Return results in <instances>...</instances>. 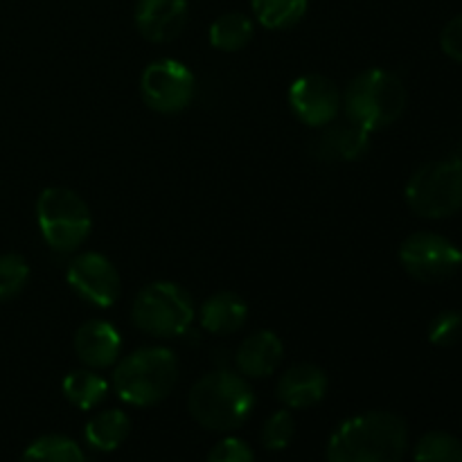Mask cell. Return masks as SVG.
<instances>
[{
  "label": "cell",
  "mask_w": 462,
  "mask_h": 462,
  "mask_svg": "<svg viewBox=\"0 0 462 462\" xmlns=\"http://www.w3.org/2000/svg\"><path fill=\"white\" fill-rule=\"evenodd\" d=\"M409 449L406 422L388 411H370L343 422L328 442V462H402Z\"/></svg>",
  "instance_id": "1"
},
{
  "label": "cell",
  "mask_w": 462,
  "mask_h": 462,
  "mask_svg": "<svg viewBox=\"0 0 462 462\" xmlns=\"http://www.w3.org/2000/svg\"><path fill=\"white\" fill-rule=\"evenodd\" d=\"M188 406L203 429L226 433L246 422L255 409V395L244 377L230 370H217L194 383Z\"/></svg>",
  "instance_id": "2"
},
{
  "label": "cell",
  "mask_w": 462,
  "mask_h": 462,
  "mask_svg": "<svg viewBox=\"0 0 462 462\" xmlns=\"http://www.w3.org/2000/svg\"><path fill=\"white\" fill-rule=\"evenodd\" d=\"M179 364L167 347H143L126 356L113 373V386L131 406H153L176 386Z\"/></svg>",
  "instance_id": "3"
},
{
  "label": "cell",
  "mask_w": 462,
  "mask_h": 462,
  "mask_svg": "<svg viewBox=\"0 0 462 462\" xmlns=\"http://www.w3.org/2000/svg\"><path fill=\"white\" fill-rule=\"evenodd\" d=\"M406 108V88L393 72L373 68L347 86V120L356 122L365 131H379L400 120Z\"/></svg>",
  "instance_id": "4"
},
{
  "label": "cell",
  "mask_w": 462,
  "mask_h": 462,
  "mask_svg": "<svg viewBox=\"0 0 462 462\" xmlns=\"http://www.w3.org/2000/svg\"><path fill=\"white\" fill-rule=\"evenodd\" d=\"M406 203L422 219H447L462 210V161L445 158L420 167L406 185Z\"/></svg>",
  "instance_id": "5"
},
{
  "label": "cell",
  "mask_w": 462,
  "mask_h": 462,
  "mask_svg": "<svg viewBox=\"0 0 462 462\" xmlns=\"http://www.w3.org/2000/svg\"><path fill=\"white\" fill-rule=\"evenodd\" d=\"M36 219L48 246L61 253L79 248L93 228L86 201L66 188H48L41 192Z\"/></svg>",
  "instance_id": "6"
},
{
  "label": "cell",
  "mask_w": 462,
  "mask_h": 462,
  "mask_svg": "<svg viewBox=\"0 0 462 462\" xmlns=\"http://www.w3.org/2000/svg\"><path fill=\"white\" fill-rule=\"evenodd\" d=\"M135 328L152 337H180L194 320V305L189 293L174 282L147 284L135 296L131 307Z\"/></svg>",
  "instance_id": "7"
},
{
  "label": "cell",
  "mask_w": 462,
  "mask_h": 462,
  "mask_svg": "<svg viewBox=\"0 0 462 462\" xmlns=\"http://www.w3.org/2000/svg\"><path fill=\"white\" fill-rule=\"evenodd\" d=\"M400 262L420 282H442L462 269V248L436 233H415L400 246Z\"/></svg>",
  "instance_id": "8"
},
{
  "label": "cell",
  "mask_w": 462,
  "mask_h": 462,
  "mask_svg": "<svg viewBox=\"0 0 462 462\" xmlns=\"http://www.w3.org/2000/svg\"><path fill=\"white\" fill-rule=\"evenodd\" d=\"M140 90L149 108L158 113H179L192 102L194 75L185 63L161 59L144 68Z\"/></svg>",
  "instance_id": "9"
},
{
  "label": "cell",
  "mask_w": 462,
  "mask_h": 462,
  "mask_svg": "<svg viewBox=\"0 0 462 462\" xmlns=\"http://www.w3.org/2000/svg\"><path fill=\"white\" fill-rule=\"evenodd\" d=\"M68 284L77 296L97 307H111L120 298V273L99 253H81L68 266Z\"/></svg>",
  "instance_id": "10"
},
{
  "label": "cell",
  "mask_w": 462,
  "mask_h": 462,
  "mask_svg": "<svg viewBox=\"0 0 462 462\" xmlns=\"http://www.w3.org/2000/svg\"><path fill=\"white\" fill-rule=\"evenodd\" d=\"M289 104L305 125L325 126L341 111V93L328 77L305 75L289 88Z\"/></svg>",
  "instance_id": "11"
},
{
  "label": "cell",
  "mask_w": 462,
  "mask_h": 462,
  "mask_svg": "<svg viewBox=\"0 0 462 462\" xmlns=\"http://www.w3.org/2000/svg\"><path fill=\"white\" fill-rule=\"evenodd\" d=\"M188 23V0H140L135 25L153 43H170Z\"/></svg>",
  "instance_id": "12"
},
{
  "label": "cell",
  "mask_w": 462,
  "mask_h": 462,
  "mask_svg": "<svg viewBox=\"0 0 462 462\" xmlns=\"http://www.w3.org/2000/svg\"><path fill=\"white\" fill-rule=\"evenodd\" d=\"M122 338L117 329L106 320H88L75 334V352L88 368H108L117 361Z\"/></svg>",
  "instance_id": "13"
},
{
  "label": "cell",
  "mask_w": 462,
  "mask_h": 462,
  "mask_svg": "<svg viewBox=\"0 0 462 462\" xmlns=\"http://www.w3.org/2000/svg\"><path fill=\"white\" fill-rule=\"evenodd\" d=\"M325 393H328V374L311 364L293 365L278 382V397L289 409H311L323 402Z\"/></svg>",
  "instance_id": "14"
},
{
  "label": "cell",
  "mask_w": 462,
  "mask_h": 462,
  "mask_svg": "<svg viewBox=\"0 0 462 462\" xmlns=\"http://www.w3.org/2000/svg\"><path fill=\"white\" fill-rule=\"evenodd\" d=\"M370 149V131L359 126L356 122L347 120L341 125H334L325 131L320 138H316L314 153L320 161H359Z\"/></svg>",
  "instance_id": "15"
},
{
  "label": "cell",
  "mask_w": 462,
  "mask_h": 462,
  "mask_svg": "<svg viewBox=\"0 0 462 462\" xmlns=\"http://www.w3.org/2000/svg\"><path fill=\"white\" fill-rule=\"evenodd\" d=\"M284 346L273 332H257L248 337L237 350V368L246 377H269L282 364Z\"/></svg>",
  "instance_id": "16"
},
{
  "label": "cell",
  "mask_w": 462,
  "mask_h": 462,
  "mask_svg": "<svg viewBox=\"0 0 462 462\" xmlns=\"http://www.w3.org/2000/svg\"><path fill=\"white\" fill-rule=\"evenodd\" d=\"M248 307L237 293H215L201 307V325L210 334H233L244 328Z\"/></svg>",
  "instance_id": "17"
},
{
  "label": "cell",
  "mask_w": 462,
  "mask_h": 462,
  "mask_svg": "<svg viewBox=\"0 0 462 462\" xmlns=\"http://www.w3.org/2000/svg\"><path fill=\"white\" fill-rule=\"evenodd\" d=\"M129 415L122 413V411L117 409L102 411V413L95 415L84 429L86 442H88L95 451H116L117 447L129 438Z\"/></svg>",
  "instance_id": "18"
},
{
  "label": "cell",
  "mask_w": 462,
  "mask_h": 462,
  "mask_svg": "<svg viewBox=\"0 0 462 462\" xmlns=\"http://www.w3.org/2000/svg\"><path fill=\"white\" fill-rule=\"evenodd\" d=\"M108 393V383L99 374L88 370H77L63 379V395L72 406L81 411H90L104 402Z\"/></svg>",
  "instance_id": "19"
},
{
  "label": "cell",
  "mask_w": 462,
  "mask_h": 462,
  "mask_svg": "<svg viewBox=\"0 0 462 462\" xmlns=\"http://www.w3.org/2000/svg\"><path fill=\"white\" fill-rule=\"evenodd\" d=\"M253 23L251 18L239 12L224 14L210 27V43L224 52H237L251 41Z\"/></svg>",
  "instance_id": "20"
},
{
  "label": "cell",
  "mask_w": 462,
  "mask_h": 462,
  "mask_svg": "<svg viewBox=\"0 0 462 462\" xmlns=\"http://www.w3.org/2000/svg\"><path fill=\"white\" fill-rule=\"evenodd\" d=\"M310 0H251L257 21L269 30H287L307 12Z\"/></svg>",
  "instance_id": "21"
},
{
  "label": "cell",
  "mask_w": 462,
  "mask_h": 462,
  "mask_svg": "<svg viewBox=\"0 0 462 462\" xmlns=\"http://www.w3.org/2000/svg\"><path fill=\"white\" fill-rule=\"evenodd\" d=\"M21 462H86V456L70 438L43 436L27 447Z\"/></svg>",
  "instance_id": "22"
},
{
  "label": "cell",
  "mask_w": 462,
  "mask_h": 462,
  "mask_svg": "<svg viewBox=\"0 0 462 462\" xmlns=\"http://www.w3.org/2000/svg\"><path fill=\"white\" fill-rule=\"evenodd\" d=\"M415 462H462V442L445 431H431L415 447Z\"/></svg>",
  "instance_id": "23"
},
{
  "label": "cell",
  "mask_w": 462,
  "mask_h": 462,
  "mask_svg": "<svg viewBox=\"0 0 462 462\" xmlns=\"http://www.w3.org/2000/svg\"><path fill=\"white\" fill-rule=\"evenodd\" d=\"M30 278V266L21 255L0 257V302H7L23 291Z\"/></svg>",
  "instance_id": "24"
},
{
  "label": "cell",
  "mask_w": 462,
  "mask_h": 462,
  "mask_svg": "<svg viewBox=\"0 0 462 462\" xmlns=\"http://www.w3.org/2000/svg\"><path fill=\"white\" fill-rule=\"evenodd\" d=\"M293 436H296V420L289 411H278L266 420L264 429H262V442L269 451H282L291 445Z\"/></svg>",
  "instance_id": "25"
},
{
  "label": "cell",
  "mask_w": 462,
  "mask_h": 462,
  "mask_svg": "<svg viewBox=\"0 0 462 462\" xmlns=\"http://www.w3.org/2000/svg\"><path fill=\"white\" fill-rule=\"evenodd\" d=\"M462 338V314L442 311L429 325V341L438 347H451Z\"/></svg>",
  "instance_id": "26"
},
{
  "label": "cell",
  "mask_w": 462,
  "mask_h": 462,
  "mask_svg": "<svg viewBox=\"0 0 462 462\" xmlns=\"http://www.w3.org/2000/svg\"><path fill=\"white\" fill-rule=\"evenodd\" d=\"M208 462H255L253 449L239 438H226L208 456Z\"/></svg>",
  "instance_id": "27"
},
{
  "label": "cell",
  "mask_w": 462,
  "mask_h": 462,
  "mask_svg": "<svg viewBox=\"0 0 462 462\" xmlns=\"http://www.w3.org/2000/svg\"><path fill=\"white\" fill-rule=\"evenodd\" d=\"M440 45L442 50H445L447 57L462 63V14L447 23L440 36Z\"/></svg>",
  "instance_id": "28"
}]
</instances>
